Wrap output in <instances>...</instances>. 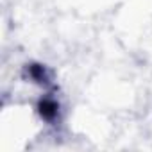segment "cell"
Wrapping results in <instances>:
<instances>
[{"mask_svg":"<svg viewBox=\"0 0 152 152\" xmlns=\"http://www.w3.org/2000/svg\"><path fill=\"white\" fill-rule=\"evenodd\" d=\"M22 75H23L25 81H29V83H32V84H38V86H41V88H45V90H50V88L54 86V73H52V70H50L47 64H43V63H38V61L27 63V64L23 66Z\"/></svg>","mask_w":152,"mask_h":152,"instance_id":"6da1fadb","label":"cell"},{"mask_svg":"<svg viewBox=\"0 0 152 152\" xmlns=\"http://www.w3.org/2000/svg\"><path fill=\"white\" fill-rule=\"evenodd\" d=\"M36 113L39 116V120L45 122V124H48V125H56V124L61 122V104L50 93H47V95H43V97L38 99V102H36Z\"/></svg>","mask_w":152,"mask_h":152,"instance_id":"7a4b0ae2","label":"cell"}]
</instances>
